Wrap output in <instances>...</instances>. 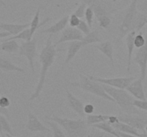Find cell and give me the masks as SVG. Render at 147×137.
Returning a JSON list of instances; mask_svg holds the SVG:
<instances>
[{"mask_svg": "<svg viewBox=\"0 0 147 137\" xmlns=\"http://www.w3.org/2000/svg\"><path fill=\"white\" fill-rule=\"evenodd\" d=\"M53 35H50L46 41L45 44L43 47L42 49L40 51L39 55V60L41 64V70H40V76L38 82L35 87L34 92L30 96L29 101H34L36 98H40L42 91L44 88L46 81V76L50 67L53 66L57 52L60 49H56V45L53 44Z\"/></svg>", "mask_w": 147, "mask_h": 137, "instance_id": "obj_1", "label": "cell"}, {"mask_svg": "<svg viewBox=\"0 0 147 137\" xmlns=\"http://www.w3.org/2000/svg\"><path fill=\"white\" fill-rule=\"evenodd\" d=\"M88 7H90L94 11L100 27L108 29L111 24V16L117 9L107 0H81Z\"/></svg>", "mask_w": 147, "mask_h": 137, "instance_id": "obj_2", "label": "cell"}, {"mask_svg": "<svg viewBox=\"0 0 147 137\" xmlns=\"http://www.w3.org/2000/svg\"><path fill=\"white\" fill-rule=\"evenodd\" d=\"M105 91L114 100V102L119 106L125 114H139V108L134 104L135 98L131 95L127 90L114 88L110 86L102 84Z\"/></svg>", "mask_w": 147, "mask_h": 137, "instance_id": "obj_3", "label": "cell"}, {"mask_svg": "<svg viewBox=\"0 0 147 137\" xmlns=\"http://www.w3.org/2000/svg\"><path fill=\"white\" fill-rule=\"evenodd\" d=\"M45 118L57 123L66 131L69 137H84L87 133L88 126L86 123V120L70 119L61 118L57 116H47Z\"/></svg>", "mask_w": 147, "mask_h": 137, "instance_id": "obj_4", "label": "cell"}, {"mask_svg": "<svg viewBox=\"0 0 147 137\" xmlns=\"http://www.w3.org/2000/svg\"><path fill=\"white\" fill-rule=\"evenodd\" d=\"M70 85L74 87H78L84 91L90 93L93 95L97 96L111 102H114V100L105 91L102 84L91 79L88 75L79 74V81L71 82Z\"/></svg>", "mask_w": 147, "mask_h": 137, "instance_id": "obj_5", "label": "cell"}, {"mask_svg": "<svg viewBox=\"0 0 147 137\" xmlns=\"http://www.w3.org/2000/svg\"><path fill=\"white\" fill-rule=\"evenodd\" d=\"M138 0H132L126 11L123 20L119 27L118 41L124 38L129 32L135 31V24L140 11L137 9Z\"/></svg>", "mask_w": 147, "mask_h": 137, "instance_id": "obj_6", "label": "cell"}, {"mask_svg": "<svg viewBox=\"0 0 147 137\" xmlns=\"http://www.w3.org/2000/svg\"><path fill=\"white\" fill-rule=\"evenodd\" d=\"M37 40L33 37L30 41H25L22 43L19 49L20 56L26 57L29 63V66L31 69L32 74H35V67H34V58L37 56Z\"/></svg>", "mask_w": 147, "mask_h": 137, "instance_id": "obj_7", "label": "cell"}, {"mask_svg": "<svg viewBox=\"0 0 147 137\" xmlns=\"http://www.w3.org/2000/svg\"><path fill=\"white\" fill-rule=\"evenodd\" d=\"M89 78L102 84L110 86L114 88L126 89L129 84L136 79V77H115V78H102V77L94 76L92 75H88Z\"/></svg>", "mask_w": 147, "mask_h": 137, "instance_id": "obj_8", "label": "cell"}, {"mask_svg": "<svg viewBox=\"0 0 147 137\" xmlns=\"http://www.w3.org/2000/svg\"><path fill=\"white\" fill-rule=\"evenodd\" d=\"M146 43L136 51L134 61L140 68V78L144 81L147 71V34L146 35Z\"/></svg>", "mask_w": 147, "mask_h": 137, "instance_id": "obj_9", "label": "cell"}, {"mask_svg": "<svg viewBox=\"0 0 147 137\" xmlns=\"http://www.w3.org/2000/svg\"><path fill=\"white\" fill-rule=\"evenodd\" d=\"M83 34L75 27H68L62 31L61 35L57 41L55 43L56 46L62 43L73 41H82L83 39Z\"/></svg>", "mask_w": 147, "mask_h": 137, "instance_id": "obj_10", "label": "cell"}, {"mask_svg": "<svg viewBox=\"0 0 147 137\" xmlns=\"http://www.w3.org/2000/svg\"><path fill=\"white\" fill-rule=\"evenodd\" d=\"M119 121L127 124L139 131H144V128L147 125V118L135 116V114H125L119 116Z\"/></svg>", "mask_w": 147, "mask_h": 137, "instance_id": "obj_11", "label": "cell"}, {"mask_svg": "<svg viewBox=\"0 0 147 137\" xmlns=\"http://www.w3.org/2000/svg\"><path fill=\"white\" fill-rule=\"evenodd\" d=\"M26 128L32 133L34 132H47L50 133L51 130L42 124L41 121L33 113H28V119L25 126Z\"/></svg>", "mask_w": 147, "mask_h": 137, "instance_id": "obj_12", "label": "cell"}, {"mask_svg": "<svg viewBox=\"0 0 147 137\" xmlns=\"http://www.w3.org/2000/svg\"><path fill=\"white\" fill-rule=\"evenodd\" d=\"M143 81V80L139 77V78H136L134 81H132L126 88V90L135 99L146 100Z\"/></svg>", "mask_w": 147, "mask_h": 137, "instance_id": "obj_13", "label": "cell"}, {"mask_svg": "<svg viewBox=\"0 0 147 137\" xmlns=\"http://www.w3.org/2000/svg\"><path fill=\"white\" fill-rule=\"evenodd\" d=\"M66 98H67L68 106L74 111L75 113L81 117H85L86 114L84 113V104L81 100L73 95L69 90L66 89Z\"/></svg>", "mask_w": 147, "mask_h": 137, "instance_id": "obj_14", "label": "cell"}, {"mask_svg": "<svg viewBox=\"0 0 147 137\" xmlns=\"http://www.w3.org/2000/svg\"><path fill=\"white\" fill-rule=\"evenodd\" d=\"M93 47L97 49L100 52L104 54L109 60L110 61L112 67L114 68V57H113V53H114V49H113V44L110 41H105L103 42H100V44L93 45Z\"/></svg>", "mask_w": 147, "mask_h": 137, "instance_id": "obj_15", "label": "cell"}, {"mask_svg": "<svg viewBox=\"0 0 147 137\" xmlns=\"http://www.w3.org/2000/svg\"><path fill=\"white\" fill-rule=\"evenodd\" d=\"M137 34L136 31H132L129 32L126 36V45L128 50V57H127V66H126V72L129 74L131 71V60L133 51L134 49V38L136 34Z\"/></svg>", "mask_w": 147, "mask_h": 137, "instance_id": "obj_16", "label": "cell"}, {"mask_svg": "<svg viewBox=\"0 0 147 137\" xmlns=\"http://www.w3.org/2000/svg\"><path fill=\"white\" fill-rule=\"evenodd\" d=\"M69 18H70V16L69 15L65 16L63 18L60 19L59 21H57V22L55 23L53 25H52L51 27H48V28L42 30L40 31V34H50V35L57 34L60 31H63L65 28H66L67 24H68Z\"/></svg>", "mask_w": 147, "mask_h": 137, "instance_id": "obj_17", "label": "cell"}, {"mask_svg": "<svg viewBox=\"0 0 147 137\" xmlns=\"http://www.w3.org/2000/svg\"><path fill=\"white\" fill-rule=\"evenodd\" d=\"M30 26V23H25V24H12V23H6L0 21V29L3 30V31H7L11 35H17V34L22 31L23 30L29 28Z\"/></svg>", "mask_w": 147, "mask_h": 137, "instance_id": "obj_18", "label": "cell"}, {"mask_svg": "<svg viewBox=\"0 0 147 137\" xmlns=\"http://www.w3.org/2000/svg\"><path fill=\"white\" fill-rule=\"evenodd\" d=\"M85 47L83 41H70L68 44L67 50V54H66L65 59L64 65L66 66L74 59L76 54L81 49L82 47Z\"/></svg>", "mask_w": 147, "mask_h": 137, "instance_id": "obj_19", "label": "cell"}, {"mask_svg": "<svg viewBox=\"0 0 147 137\" xmlns=\"http://www.w3.org/2000/svg\"><path fill=\"white\" fill-rule=\"evenodd\" d=\"M40 7L37 8V11H36L35 14H34V17H33L32 19L31 22H30V34H31V37H34V33L36 32L38 29H40V27H42L43 25L46 24V23L48 22L49 21L52 20L51 17H47V18L45 19L42 22L40 21Z\"/></svg>", "mask_w": 147, "mask_h": 137, "instance_id": "obj_20", "label": "cell"}, {"mask_svg": "<svg viewBox=\"0 0 147 137\" xmlns=\"http://www.w3.org/2000/svg\"><path fill=\"white\" fill-rule=\"evenodd\" d=\"M0 70L5 72L8 71H17V72L24 73V68L15 65L14 63L11 62L7 59L0 57Z\"/></svg>", "mask_w": 147, "mask_h": 137, "instance_id": "obj_21", "label": "cell"}, {"mask_svg": "<svg viewBox=\"0 0 147 137\" xmlns=\"http://www.w3.org/2000/svg\"><path fill=\"white\" fill-rule=\"evenodd\" d=\"M113 126V128L116 130L119 131H121V132L126 133V134H131V135L136 136L139 137V134L140 133H139L137 129H136L134 127L131 126L130 125L127 124H125V123L121 122V121H119V122L116 123V124L112 125Z\"/></svg>", "mask_w": 147, "mask_h": 137, "instance_id": "obj_22", "label": "cell"}, {"mask_svg": "<svg viewBox=\"0 0 147 137\" xmlns=\"http://www.w3.org/2000/svg\"><path fill=\"white\" fill-rule=\"evenodd\" d=\"M20 47L16 40H9L3 41L2 44H0V49L6 53L13 54L19 51Z\"/></svg>", "mask_w": 147, "mask_h": 137, "instance_id": "obj_23", "label": "cell"}, {"mask_svg": "<svg viewBox=\"0 0 147 137\" xmlns=\"http://www.w3.org/2000/svg\"><path fill=\"white\" fill-rule=\"evenodd\" d=\"M91 127L98 128V129L100 130V131H103L105 133H108V134H111V135L114 137H120L119 134H118L117 130L115 129L113 126L109 124L108 121H104V122L95 124V125L92 126Z\"/></svg>", "mask_w": 147, "mask_h": 137, "instance_id": "obj_24", "label": "cell"}, {"mask_svg": "<svg viewBox=\"0 0 147 137\" xmlns=\"http://www.w3.org/2000/svg\"><path fill=\"white\" fill-rule=\"evenodd\" d=\"M110 115L105 114H90L86 117V123L88 126H92L95 124L107 121Z\"/></svg>", "mask_w": 147, "mask_h": 137, "instance_id": "obj_25", "label": "cell"}, {"mask_svg": "<svg viewBox=\"0 0 147 137\" xmlns=\"http://www.w3.org/2000/svg\"><path fill=\"white\" fill-rule=\"evenodd\" d=\"M82 41L85 46H88L89 44H95V43H100L101 39H100L98 31L97 30H95V31H90L89 34L85 36Z\"/></svg>", "mask_w": 147, "mask_h": 137, "instance_id": "obj_26", "label": "cell"}, {"mask_svg": "<svg viewBox=\"0 0 147 137\" xmlns=\"http://www.w3.org/2000/svg\"><path fill=\"white\" fill-rule=\"evenodd\" d=\"M4 132H5L6 134L13 135L12 129H11V127L9 123L8 120L7 119L5 116L0 114V134L2 137L5 136Z\"/></svg>", "mask_w": 147, "mask_h": 137, "instance_id": "obj_27", "label": "cell"}, {"mask_svg": "<svg viewBox=\"0 0 147 137\" xmlns=\"http://www.w3.org/2000/svg\"><path fill=\"white\" fill-rule=\"evenodd\" d=\"M32 39V37H31V34H30V27L26 29L23 30L22 31H21L20 33L17 34V35L11 36V37H9V38L6 39L4 41H9V40H17V39H21V40H24V41H30Z\"/></svg>", "mask_w": 147, "mask_h": 137, "instance_id": "obj_28", "label": "cell"}, {"mask_svg": "<svg viewBox=\"0 0 147 137\" xmlns=\"http://www.w3.org/2000/svg\"><path fill=\"white\" fill-rule=\"evenodd\" d=\"M146 25H147V12H139L137 19H136V24H135L134 30L137 33L139 32Z\"/></svg>", "mask_w": 147, "mask_h": 137, "instance_id": "obj_29", "label": "cell"}, {"mask_svg": "<svg viewBox=\"0 0 147 137\" xmlns=\"http://www.w3.org/2000/svg\"><path fill=\"white\" fill-rule=\"evenodd\" d=\"M46 124L50 126L53 132V137H66L64 133L59 128L57 123L50 120H46Z\"/></svg>", "mask_w": 147, "mask_h": 137, "instance_id": "obj_30", "label": "cell"}, {"mask_svg": "<svg viewBox=\"0 0 147 137\" xmlns=\"http://www.w3.org/2000/svg\"><path fill=\"white\" fill-rule=\"evenodd\" d=\"M95 17L94 11H93V9L90 7H87L86 10V12H85V19H86V21L88 23V24L89 25V27L91 28L92 26H93V18Z\"/></svg>", "mask_w": 147, "mask_h": 137, "instance_id": "obj_31", "label": "cell"}, {"mask_svg": "<svg viewBox=\"0 0 147 137\" xmlns=\"http://www.w3.org/2000/svg\"><path fill=\"white\" fill-rule=\"evenodd\" d=\"M146 43V37L143 35L142 32L139 31L136 34L134 38L135 47L139 49L143 47Z\"/></svg>", "mask_w": 147, "mask_h": 137, "instance_id": "obj_32", "label": "cell"}, {"mask_svg": "<svg viewBox=\"0 0 147 137\" xmlns=\"http://www.w3.org/2000/svg\"><path fill=\"white\" fill-rule=\"evenodd\" d=\"M77 29L78 30H80L85 35H87L88 34H89L90 32V27H89L88 23L86 21H84V20H80V22L79 24V25L78 26Z\"/></svg>", "mask_w": 147, "mask_h": 137, "instance_id": "obj_33", "label": "cell"}, {"mask_svg": "<svg viewBox=\"0 0 147 137\" xmlns=\"http://www.w3.org/2000/svg\"><path fill=\"white\" fill-rule=\"evenodd\" d=\"M86 8H87V5L84 2L82 1L81 4L78 6V7L76 9V11L73 12V14L77 16V17H78L80 19L83 18L85 16V12H86Z\"/></svg>", "mask_w": 147, "mask_h": 137, "instance_id": "obj_34", "label": "cell"}, {"mask_svg": "<svg viewBox=\"0 0 147 137\" xmlns=\"http://www.w3.org/2000/svg\"><path fill=\"white\" fill-rule=\"evenodd\" d=\"M80 19L78 17H77L76 15H75L74 14H72L70 16V18H69V25L71 27H75V28H77L78 26L79 25L80 22Z\"/></svg>", "mask_w": 147, "mask_h": 137, "instance_id": "obj_35", "label": "cell"}, {"mask_svg": "<svg viewBox=\"0 0 147 137\" xmlns=\"http://www.w3.org/2000/svg\"><path fill=\"white\" fill-rule=\"evenodd\" d=\"M135 106L139 109L144 110L147 111V101L146 100H138L135 99L134 102Z\"/></svg>", "mask_w": 147, "mask_h": 137, "instance_id": "obj_36", "label": "cell"}, {"mask_svg": "<svg viewBox=\"0 0 147 137\" xmlns=\"http://www.w3.org/2000/svg\"><path fill=\"white\" fill-rule=\"evenodd\" d=\"M104 136L105 132H103V131H100L96 128H93L86 137H104Z\"/></svg>", "mask_w": 147, "mask_h": 137, "instance_id": "obj_37", "label": "cell"}, {"mask_svg": "<svg viewBox=\"0 0 147 137\" xmlns=\"http://www.w3.org/2000/svg\"><path fill=\"white\" fill-rule=\"evenodd\" d=\"M10 100L8 97L5 96H0V107L2 108H7L10 106Z\"/></svg>", "mask_w": 147, "mask_h": 137, "instance_id": "obj_38", "label": "cell"}, {"mask_svg": "<svg viewBox=\"0 0 147 137\" xmlns=\"http://www.w3.org/2000/svg\"><path fill=\"white\" fill-rule=\"evenodd\" d=\"M95 107L92 104H86L84 106V113L86 115L93 114L94 112Z\"/></svg>", "mask_w": 147, "mask_h": 137, "instance_id": "obj_39", "label": "cell"}, {"mask_svg": "<svg viewBox=\"0 0 147 137\" xmlns=\"http://www.w3.org/2000/svg\"><path fill=\"white\" fill-rule=\"evenodd\" d=\"M107 121L109 123V124H111V125H113V124L119 122L120 121H119V117L116 116H109V118Z\"/></svg>", "mask_w": 147, "mask_h": 137, "instance_id": "obj_40", "label": "cell"}, {"mask_svg": "<svg viewBox=\"0 0 147 137\" xmlns=\"http://www.w3.org/2000/svg\"><path fill=\"white\" fill-rule=\"evenodd\" d=\"M0 114L5 116L6 117H9V111L7 108H2L0 107Z\"/></svg>", "mask_w": 147, "mask_h": 137, "instance_id": "obj_41", "label": "cell"}, {"mask_svg": "<svg viewBox=\"0 0 147 137\" xmlns=\"http://www.w3.org/2000/svg\"><path fill=\"white\" fill-rule=\"evenodd\" d=\"M10 35L11 34L9 32H7V31H1V32H0V39L6 38V37H9Z\"/></svg>", "mask_w": 147, "mask_h": 137, "instance_id": "obj_42", "label": "cell"}, {"mask_svg": "<svg viewBox=\"0 0 147 137\" xmlns=\"http://www.w3.org/2000/svg\"><path fill=\"white\" fill-rule=\"evenodd\" d=\"M139 137H147V133H141V134H139Z\"/></svg>", "mask_w": 147, "mask_h": 137, "instance_id": "obj_43", "label": "cell"}, {"mask_svg": "<svg viewBox=\"0 0 147 137\" xmlns=\"http://www.w3.org/2000/svg\"><path fill=\"white\" fill-rule=\"evenodd\" d=\"M0 4H2L3 7H6V6H7V5H6L5 3H4V1H3V0H0Z\"/></svg>", "mask_w": 147, "mask_h": 137, "instance_id": "obj_44", "label": "cell"}, {"mask_svg": "<svg viewBox=\"0 0 147 137\" xmlns=\"http://www.w3.org/2000/svg\"><path fill=\"white\" fill-rule=\"evenodd\" d=\"M5 136L6 137H14V136H13V135H11V134H6Z\"/></svg>", "mask_w": 147, "mask_h": 137, "instance_id": "obj_45", "label": "cell"}, {"mask_svg": "<svg viewBox=\"0 0 147 137\" xmlns=\"http://www.w3.org/2000/svg\"><path fill=\"white\" fill-rule=\"evenodd\" d=\"M40 137H45L44 135H40Z\"/></svg>", "mask_w": 147, "mask_h": 137, "instance_id": "obj_46", "label": "cell"}, {"mask_svg": "<svg viewBox=\"0 0 147 137\" xmlns=\"http://www.w3.org/2000/svg\"><path fill=\"white\" fill-rule=\"evenodd\" d=\"M2 6H3V5H2V4H0V8H1V7H2Z\"/></svg>", "mask_w": 147, "mask_h": 137, "instance_id": "obj_47", "label": "cell"}, {"mask_svg": "<svg viewBox=\"0 0 147 137\" xmlns=\"http://www.w3.org/2000/svg\"><path fill=\"white\" fill-rule=\"evenodd\" d=\"M0 137H2V136H1V134H0Z\"/></svg>", "mask_w": 147, "mask_h": 137, "instance_id": "obj_48", "label": "cell"}, {"mask_svg": "<svg viewBox=\"0 0 147 137\" xmlns=\"http://www.w3.org/2000/svg\"><path fill=\"white\" fill-rule=\"evenodd\" d=\"M0 30H1V29H0Z\"/></svg>", "mask_w": 147, "mask_h": 137, "instance_id": "obj_49", "label": "cell"}, {"mask_svg": "<svg viewBox=\"0 0 147 137\" xmlns=\"http://www.w3.org/2000/svg\"><path fill=\"white\" fill-rule=\"evenodd\" d=\"M146 12H147V11H146Z\"/></svg>", "mask_w": 147, "mask_h": 137, "instance_id": "obj_50", "label": "cell"}]
</instances>
